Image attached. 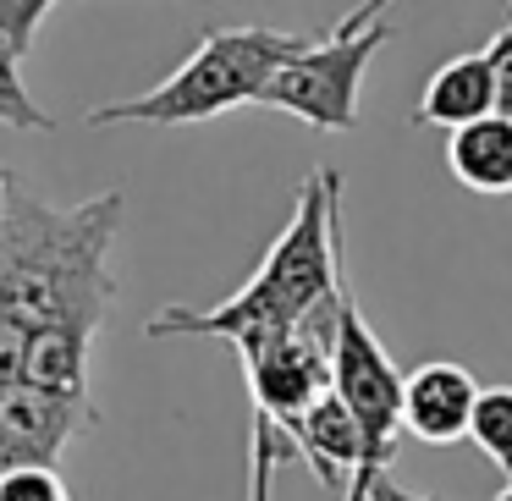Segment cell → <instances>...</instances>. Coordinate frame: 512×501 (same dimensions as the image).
Returning <instances> with one entry per match:
<instances>
[{
  "instance_id": "obj_1",
  "label": "cell",
  "mask_w": 512,
  "mask_h": 501,
  "mask_svg": "<svg viewBox=\"0 0 512 501\" xmlns=\"http://www.w3.org/2000/svg\"><path fill=\"white\" fill-rule=\"evenodd\" d=\"M122 232V193H100L89 204H45L12 177L0 215V314L28 331L72 325L100 331L116 303L111 243Z\"/></svg>"
},
{
  "instance_id": "obj_2",
  "label": "cell",
  "mask_w": 512,
  "mask_h": 501,
  "mask_svg": "<svg viewBox=\"0 0 512 501\" xmlns=\"http://www.w3.org/2000/svg\"><path fill=\"white\" fill-rule=\"evenodd\" d=\"M342 171L320 166L303 182L292 221L281 226V237L270 243V254L259 259V270L248 276V287H237L215 309H160L149 320V336H221L237 353L276 342V336L298 331L303 320H314L320 309H331L342 298Z\"/></svg>"
},
{
  "instance_id": "obj_3",
  "label": "cell",
  "mask_w": 512,
  "mask_h": 501,
  "mask_svg": "<svg viewBox=\"0 0 512 501\" xmlns=\"http://www.w3.org/2000/svg\"><path fill=\"white\" fill-rule=\"evenodd\" d=\"M303 45H309L303 34H281V28H215L166 83H155L138 100L89 111V127H122V122L188 127V122H210L221 111H237V105H259L276 67L292 61Z\"/></svg>"
},
{
  "instance_id": "obj_4",
  "label": "cell",
  "mask_w": 512,
  "mask_h": 501,
  "mask_svg": "<svg viewBox=\"0 0 512 501\" xmlns=\"http://www.w3.org/2000/svg\"><path fill=\"white\" fill-rule=\"evenodd\" d=\"M391 45L386 23L369 28H331L325 39H309L292 61H281L276 78L265 83L259 105L287 111L298 122L320 127V133H353L358 127V83H364L369 61Z\"/></svg>"
},
{
  "instance_id": "obj_5",
  "label": "cell",
  "mask_w": 512,
  "mask_h": 501,
  "mask_svg": "<svg viewBox=\"0 0 512 501\" xmlns=\"http://www.w3.org/2000/svg\"><path fill=\"white\" fill-rule=\"evenodd\" d=\"M100 424L89 391H50L34 380L0 386V468L12 463H56L78 430Z\"/></svg>"
},
{
  "instance_id": "obj_6",
  "label": "cell",
  "mask_w": 512,
  "mask_h": 501,
  "mask_svg": "<svg viewBox=\"0 0 512 501\" xmlns=\"http://www.w3.org/2000/svg\"><path fill=\"white\" fill-rule=\"evenodd\" d=\"M479 402V380L452 358H435L402 375V430L424 446L468 441V419Z\"/></svg>"
},
{
  "instance_id": "obj_7",
  "label": "cell",
  "mask_w": 512,
  "mask_h": 501,
  "mask_svg": "<svg viewBox=\"0 0 512 501\" xmlns=\"http://www.w3.org/2000/svg\"><path fill=\"white\" fill-rule=\"evenodd\" d=\"M292 446H298V457L314 468V479H320L325 490H342L347 496L358 463H364V430H358L353 408L336 397V386L320 391V397L303 408V419L292 424Z\"/></svg>"
},
{
  "instance_id": "obj_8",
  "label": "cell",
  "mask_w": 512,
  "mask_h": 501,
  "mask_svg": "<svg viewBox=\"0 0 512 501\" xmlns=\"http://www.w3.org/2000/svg\"><path fill=\"white\" fill-rule=\"evenodd\" d=\"M446 166H452V177L463 188L485 193V199L512 193V116L490 111V116L452 127L446 133Z\"/></svg>"
},
{
  "instance_id": "obj_9",
  "label": "cell",
  "mask_w": 512,
  "mask_h": 501,
  "mask_svg": "<svg viewBox=\"0 0 512 501\" xmlns=\"http://www.w3.org/2000/svg\"><path fill=\"white\" fill-rule=\"evenodd\" d=\"M496 111V72H490V56L474 50V56H457L446 67H435V78L424 83V100L413 111V127H463L474 116Z\"/></svg>"
},
{
  "instance_id": "obj_10",
  "label": "cell",
  "mask_w": 512,
  "mask_h": 501,
  "mask_svg": "<svg viewBox=\"0 0 512 501\" xmlns=\"http://www.w3.org/2000/svg\"><path fill=\"white\" fill-rule=\"evenodd\" d=\"M89 331L72 325H39L28 331V353H23V380L50 391H89Z\"/></svg>"
},
{
  "instance_id": "obj_11",
  "label": "cell",
  "mask_w": 512,
  "mask_h": 501,
  "mask_svg": "<svg viewBox=\"0 0 512 501\" xmlns=\"http://www.w3.org/2000/svg\"><path fill=\"white\" fill-rule=\"evenodd\" d=\"M468 441L512 479V386H479L474 419H468Z\"/></svg>"
},
{
  "instance_id": "obj_12",
  "label": "cell",
  "mask_w": 512,
  "mask_h": 501,
  "mask_svg": "<svg viewBox=\"0 0 512 501\" xmlns=\"http://www.w3.org/2000/svg\"><path fill=\"white\" fill-rule=\"evenodd\" d=\"M0 122L6 127H17V133H50V116L39 111V100L28 94V83H23V56H17L6 39H0Z\"/></svg>"
},
{
  "instance_id": "obj_13",
  "label": "cell",
  "mask_w": 512,
  "mask_h": 501,
  "mask_svg": "<svg viewBox=\"0 0 512 501\" xmlns=\"http://www.w3.org/2000/svg\"><path fill=\"white\" fill-rule=\"evenodd\" d=\"M0 501H72L56 463H12L0 468Z\"/></svg>"
},
{
  "instance_id": "obj_14",
  "label": "cell",
  "mask_w": 512,
  "mask_h": 501,
  "mask_svg": "<svg viewBox=\"0 0 512 501\" xmlns=\"http://www.w3.org/2000/svg\"><path fill=\"white\" fill-rule=\"evenodd\" d=\"M56 6H61V0H0V39H6L17 56H28V50H34L39 23H45Z\"/></svg>"
},
{
  "instance_id": "obj_15",
  "label": "cell",
  "mask_w": 512,
  "mask_h": 501,
  "mask_svg": "<svg viewBox=\"0 0 512 501\" xmlns=\"http://www.w3.org/2000/svg\"><path fill=\"white\" fill-rule=\"evenodd\" d=\"M485 56H490V72H496V111L512 116V23L485 45Z\"/></svg>"
},
{
  "instance_id": "obj_16",
  "label": "cell",
  "mask_w": 512,
  "mask_h": 501,
  "mask_svg": "<svg viewBox=\"0 0 512 501\" xmlns=\"http://www.w3.org/2000/svg\"><path fill=\"white\" fill-rule=\"evenodd\" d=\"M369 501H435V496H419V490H402V485H391L386 474L369 485Z\"/></svg>"
},
{
  "instance_id": "obj_17",
  "label": "cell",
  "mask_w": 512,
  "mask_h": 501,
  "mask_svg": "<svg viewBox=\"0 0 512 501\" xmlns=\"http://www.w3.org/2000/svg\"><path fill=\"white\" fill-rule=\"evenodd\" d=\"M386 6H391V0H364V6H353L336 28H347V34H353V28H369V23H375V12H386Z\"/></svg>"
},
{
  "instance_id": "obj_18",
  "label": "cell",
  "mask_w": 512,
  "mask_h": 501,
  "mask_svg": "<svg viewBox=\"0 0 512 501\" xmlns=\"http://www.w3.org/2000/svg\"><path fill=\"white\" fill-rule=\"evenodd\" d=\"M6 188H12V171L0 166V215H6Z\"/></svg>"
},
{
  "instance_id": "obj_19",
  "label": "cell",
  "mask_w": 512,
  "mask_h": 501,
  "mask_svg": "<svg viewBox=\"0 0 512 501\" xmlns=\"http://www.w3.org/2000/svg\"><path fill=\"white\" fill-rule=\"evenodd\" d=\"M490 501H512V485H507V490H501V496H490Z\"/></svg>"
}]
</instances>
